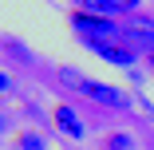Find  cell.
I'll list each match as a JSON object with an SVG mask.
<instances>
[{"mask_svg":"<svg viewBox=\"0 0 154 150\" xmlns=\"http://www.w3.org/2000/svg\"><path fill=\"white\" fill-rule=\"evenodd\" d=\"M71 28L79 32L83 44H115L122 40V28L111 16H95V12H71Z\"/></svg>","mask_w":154,"mask_h":150,"instance_id":"1","label":"cell"},{"mask_svg":"<svg viewBox=\"0 0 154 150\" xmlns=\"http://www.w3.org/2000/svg\"><path fill=\"white\" fill-rule=\"evenodd\" d=\"M122 44L150 55V51H154V20H146V16H131L127 24H122Z\"/></svg>","mask_w":154,"mask_h":150,"instance_id":"2","label":"cell"},{"mask_svg":"<svg viewBox=\"0 0 154 150\" xmlns=\"http://www.w3.org/2000/svg\"><path fill=\"white\" fill-rule=\"evenodd\" d=\"M83 95L95 99L99 107H111V111H127L131 107V95L122 87H111V83H99V79H87L83 83Z\"/></svg>","mask_w":154,"mask_h":150,"instance_id":"3","label":"cell"},{"mask_svg":"<svg viewBox=\"0 0 154 150\" xmlns=\"http://www.w3.org/2000/svg\"><path fill=\"white\" fill-rule=\"evenodd\" d=\"M95 55H103L107 63H115V67H134V59H138V51L134 47H127L122 40H115V44H87Z\"/></svg>","mask_w":154,"mask_h":150,"instance_id":"4","label":"cell"},{"mask_svg":"<svg viewBox=\"0 0 154 150\" xmlns=\"http://www.w3.org/2000/svg\"><path fill=\"white\" fill-rule=\"evenodd\" d=\"M51 118H55V127L63 130L67 138H83V134H87V127H83V118H79V115H75V107H67V103H55Z\"/></svg>","mask_w":154,"mask_h":150,"instance_id":"5","label":"cell"},{"mask_svg":"<svg viewBox=\"0 0 154 150\" xmlns=\"http://www.w3.org/2000/svg\"><path fill=\"white\" fill-rule=\"evenodd\" d=\"M142 4V0H103V16L119 20V16H134V8Z\"/></svg>","mask_w":154,"mask_h":150,"instance_id":"6","label":"cell"},{"mask_svg":"<svg viewBox=\"0 0 154 150\" xmlns=\"http://www.w3.org/2000/svg\"><path fill=\"white\" fill-rule=\"evenodd\" d=\"M55 75H59V83H63V87H75V91H83V83H87V75H79L75 67H59Z\"/></svg>","mask_w":154,"mask_h":150,"instance_id":"7","label":"cell"},{"mask_svg":"<svg viewBox=\"0 0 154 150\" xmlns=\"http://www.w3.org/2000/svg\"><path fill=\"white\" fill-rule=\"evenodd\" d=\"M16 146H20V150H48V146H44V138H40V134H32V130H24V134L16 138Z\"/></svg>","mask_w":154,"mask_h":150,"instance_id":"8","label":"cell"},{"mask_svg":"<svg viewBox=\"0 0 154 150\" xmlns=\"http://www.w3.org/2000/svg\"><path fill=\"white\" fill-rule=\"evenodd\" d=\"M75 4V12H95V16H103V0H71Z\"/></svg>","mask_w":154,"mask_h":150,"instance_id":"9","label":"cell"},{"mask_svg":"<svg viewBox=\"0 0 154 150\" xmlns=\"http://www.w3.org/2000/svg\"><path fill=\"white\" fill-rule=\"evenodd\" d=\"M134 142H131V134H111L107 138V150H131Z\"/></svg>","mask_w":154,"mask_h":150,"instance_id":"10","label":"cell"},{"mask_svg":"<svg viewBox=\"0 0 154 150\" xmlns=\"http://www.w3.org/2000/svg\"><path fill=\"white\" fill-rule=\"evenodd\" d=\"M4 47H8V51H12V55H16V59H28V47H20V44H12V40H8V44H4Z\"/></svg>","mask_w":154,"mask_h":150,"instance_id":"11","label":"cell"},{"mask_svg":"<svg viewBox=\"0 0 154 150\" xmlns=\"http://www.w3.org/2000/svg\"><path fill=\"white\" fill-rule=\"evenodd\" d=\"M0 91H12V79H8L4 71H0Z\"/></svg>","mask_w":154,"mask_h":150,"instance_id":"12","label":"cell"},{"mask_svg":"<svg viewBox=\"0 0 154 150\" xmlns=\"http://www.w3.org/2000/svg\"><path fill=\"white\" fill-rule=\"evenodd\" d=\"M4 127H8V123H4V118H0V134H4Z\"/></svg>","mask_w":154,"mask_h":150,"instance_id":"13","label":"cell"},{"mask_svg":"<svg viewBox=\"0 0 154 150\" xmlns=\"http://www.w3.org/2000/svg\"><path fill=\"white\" fill-rule=\"evenodd\" d=\"M150 67H154V51H150Z\"/></svg>","mask_w":154,"mask_h":150,"instance_id":"14","label":"cell"}]
</instances>
